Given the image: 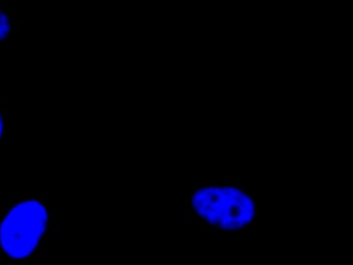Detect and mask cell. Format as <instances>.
<instances>
[{
	"mask_svg": "<svg viewBox=\"0 0 353 265\" xmlns=\"http://www.w3.org/2000/svg\"><path fill=\"white\" fill-rule=\"evenodd\" d=\"M183 211L212 233H249L259 224L254 191L243 183L199 182L183 195Z\"/></svg>",
	"mask_w": 353,
	"mask_h": 265,
	"instance_id": "cell-1",
	"label": "cell"
},
{
	"mask_svg": "<svg viewBox=\"0 0 353 265\" xmlns=\"http://www.w3.org/2000/svg\"><path fill=\"white\" fill-rule=\"evenodd\" d=\"M57 210L41 195L14 196L0 209V258L8 265H33L47 252Z\"/></svg>",
	"mask_w": 353,
	"mask_h": 265,
	"instance_id": "cell-2",
	"label": "cell"
},
{
	"mask_svg": "<svg viewBox=\"0 0 353 265\" xmlns=\"http://www.w3.org/2000/svg\"><path fill=\"white\" fill-rule=\"evenodd\" d=\"M19 22L10 10L0 2V43L8 41L18 30Z\"/></svg>",
	"mask_w": 353,
	"mask_h": 265,
	"instance_id": "cell-3",
	"label": "cell"
},
{
	"mask_svg": "<svg viewBox=\"0 0 353 265\" xmlns=\"http://www.w3.org/2000/svg\"><path fill=\"white\" fill-rule=\"evenodd\" d=\"M8 138V109L6 103L0 100V148L6 146Z\"/></svg>",
	"mask_w": 353,
	"mask_h": 265,
	"instance_id": "cell-4",
	"label": "cell"
}]
</instances>
